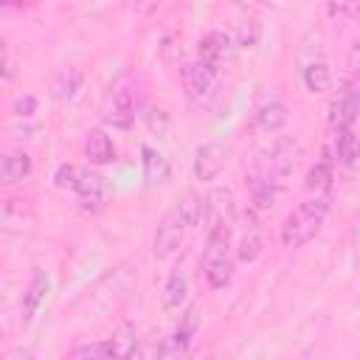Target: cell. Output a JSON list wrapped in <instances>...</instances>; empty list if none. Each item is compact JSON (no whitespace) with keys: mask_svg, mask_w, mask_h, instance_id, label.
Returning a JSON list of instances; mask_svg holds the SVG:
<instances>
[{"mask_svg":"<svg viewBox=\"0 0 360 360\" xmlns=\"http://www.w3.org/2000/svg\"><path fill=\"white\" fill-rule=\"evenodd\" d=\"M332 180H335L332 166H329L326 160H318L315 166H309V172H307V177H304V188L312 191V194H323V191L332 188Z\"/></svg>","mask_w":360,"mask_h":360,"instance_id":"cb8c5ba5","label":"cell"},{"mask_svg":"<svg viewBox=\"0 0 360 360\" xmlns=\"http://www.w3.org/2000/svg\"><path fill=\"white\" fill-rule=\"evenodd\" d=\"M160 0H129V8H135L138 14H149L152 8H158Z\"/></svg>","mask_w":360,"mask_h":360,"instance_id":"4dcf8cb0","label":"cell"},{"mask_svg":"<svg viewBox=\"0 0 360 360\" xmlns=\"http://www.w3.org/2000/svg\"><path fill=\"white\" fill-rule=\"evenodd\" d=\"M112 343V354L115 357H135L138 354V335H135V326L132 323H121L115 329V335L110 338Z\"/></svg>","mask_w":360,"mask_h":360,"instance_id":"d4e9b609","label":"cell"},{"mask_svg":"<svg viewBox=\"0 0 360 360\" xmlns=\"http://www.w3.org/2000/svg\"><path fill=\"white\" fill-rule=\"evenodd\" d=\"M104 121L118 127V129H129L135 121V93L129 87H121L112 93V98L104 107Z\"/></svg>","mask_w":360,"mask_h":360,"instance_id":"9c48e42d","label":"cell"},{"mask_svg":"<svg viewBox=\"0 0 360 360\" xmlns=\"http://www.w3.org/2000/svg\"><path fill=\"white\" fill-rule=\"evenodd\" d=\"M146 124H149V129H152V132H158L160 138H166L169 118H166V112H163V110H149V112H146Z\"/></svg>","mask_w":360,"mask_h":360,"instance_id":"4316f807","label":"cell"},{"mask_svg":"<svg viewBox=\"0 0 360 360\" xmlns=\"http://www.w3.org/2000/svg\"><path fill=\"white\" fill-rule=\"evenodd\" d=\"M28 174H31V158L22 149H14V152H6L3 155V160H0V183L3 186L20 183Z\"/></svg>","mask_w":360,"mask_h":360,"instance_id":"e0dca14e","label":"cell"},{"mask_svg":"<svg viewBox=\"0 0 360 360\" xmlns=\"http://www.w3.org/2000/svg\"><path fill=\"white\" fill-rule=\"evenodd\" d=\"M231 211H233V197H231L228 188H214L205 197V219H208V225L231 222Z\"/></svg>","mask_w":360,"mask_h":360,"instance_id":"ffe728a7","label":"cell"},{"mask_svg":"<svg viewBox=\"0 0 360 360\" xmlns=\"http://www.w3.org/2000/svg\"><path fill=\"white\" fill-rule=\"evenodd\" d=\"M194 329H197V312L188 309L180 323L160 340L158 346V357H166V360H177V357H186L191 352V338H194Z\"/></svg>","mask_w":360,"mask_h":360,"instance_id":"5b68a950","label":"cell"},{"mask_svg":"<svg viewBox=\"0 0 360 360\" xmlns=\"http://www.w3.org/2000/svg\"><path fill=\"white\" fill-rule=\"evenodd\" d=\"M228 163V149L217 141H208L202 146H197L194 152V177L197 180H214Z\"/></svg>","mask_w":360,"mask_h":360,"instance_id":"ba28073f","label":"cell"},{"mask_svg":"<svg viewBox=\"0 0 360 360\" xmlns=\"http://www.w3.org/2000/svg\"><path fill=\"white\" fill-rule=\"evenodd\" d=\"M326 3H329V14L332 17H346L357 6V0H326Z\"/></svg>","mask_w":360,"mask_h":360,"instance_id":"f1b7e54d","label":"cell"},{"mask_svg":"<svg viewBox=\"0 0 360 360\" xmlns=\"http://www.w3.org/2000/svg\"><path fill=\"white\" fill-rule=\"evenodd\" d=\"M326 214H329V200L323 194H315V197L304 200L281 225L284 248H304L309 239H315V233L321 231Z\"/></svg>","mask_w":360,"mask_h":360,"instance_id":"7a4b0ae2","label":"cell"},{"mask_svg":"<svg viewBox=\"0 0 360 360\" xmlns=\"http://www.w3.org/2000/svg\"><path fill=\"white\" fill-rule=\"evenodd\" d=\"M233 6H239V8H256V6H262V0H231Z\"/></svg>","mask_w":360,"mask_h":360,"instance_id":"d6a6232c","label":"cell"},{"mask_svg":"<svg viewBox=\"0 0 360 360\" xmlns=\"http://www.w3.org/2000/svg\"><path fill=\"white\" fill-rule=\"evenodd\" d=\"M233 39H231V34H225V31H211V34H205L202 39H200V59H205L208 65H214L217 70L233 56Z\"/></svg>","mask_w":360,"mask_h":360,"instance_id":"8fae6325","label":"cell"},{"mask_svg":"<svg viewBox=\"0 0 360 360\" xmlns=\"http://www.w3.org/2000/svg\"><path fill=\"white\" fill-rule=\"evenodd\" d=\"M79 87H82V70H76V68H62L51 84V90L59 101H70L79 93Z\"/></svg>","mask_w":360,"mask_h":360,"instance_id":"7402d4cb","label":"cell"},{"mask_svg":"<svg viewBox=\"0 0 360 360\" xmlns=\"http://www.w3.org/2000/svg\"><path fill=\"white\" fill-rule=\"evenodd\" d=\"M332 152H335V160H338L340 166L352 169V166L360 160V141L354 138L352 129H338V132H335Z\"/></svg>","mask_w":360,"mask_h":360,"instance_id":"44dd1931","label":"cell"},{"mask_svg":"<svg viewBox=\"0 0 360 360\" xmlns=\"http://www.w3.org/2000/svg\"><path fill=\"white\" fill-rule=\"evenodd\" d=\"M264 250V228L256 217V208L248 214V222H245V231H242V239H239V248H236V259L239 262H256Z\"/></svg>","mask_w":360,"mask_h":360,"instance_id":"30bf717a","label":"cell"},{"mask_svg":"<svg viewBox=\"0 0 360 360\" xmlns=\"http://www.w3.org/2000/svg\"><path fill=\"white\" fill-rule=\"evenodd\" d=\"M70 357H76V360H107V357H115V354H112V343L110 340H96V343L76 346L70 352Z\"/></svg>","mask_w":360,"mask_h":360,"instance_id":"484cf974","label":"cell"},{"mask_svg":"<svg viewBox=\"0 0 360 360\" xmlns=\"http://www.w3.org/2000/svg\"><path fill=\"white\" fill-rule=\"evenodd\" d=\"M298 73H301V82H304L307 93H312V96H321V93H329V90H332V73H329V65H326V59L309 62V65H304Z\"/></svg>","mask_w":360,"mask_h":360,"instance_id":"ac0fdd59","label":"cell"},{"mask_svg":"<svg viewBox=\"0 0 360 360\" xmlns=\"http://www.w3.org/2000/svg\"><path fill=\"white\" fill-rule=\"evenodd\" d=\"M318 59H326V56H323V42H321V37H318L315 31H307V34L301 37L298 48H295V65H298V70H301L304 65L318 62Z\"/></svg>","mask_w":360,"mask_h":360,"instance_id":"603a6c76","label":"cell"},{"mask_svg":"<svg viewBox=\"0 0 360 360\" xmlns=\"http://www.w3.org/2000/svg\"><path fill=\"white\" fill-rule=\"evenodd\" d=\"M186 298H188V276H186L183 267H174V270L169 273L166 284H163L160 304H163V309L174 312V309H180V307L186 304Z\"/></svg>","mask_w":360,"mask_h":360,"instance_id":"5bb4252c","label":"cell"},{"mask_svg":"<svg viewBox=\"0 0 360 360\" xmlns=\"http://www.w3.org/2000/svg\"><path fill=\"white\" fill-rule=\"evenodd\" d=\"M84 155L90 163L101 166V163H110L115 158V146L110 141V135L101 129V127H93L87 135H84Z\"/></svg>","mask_w":360,"mask_h":360,"instance_id":"9a60e30c","label":"cell"},{"mask_svg":"<svg viewBox=\"0 0 360 360\" xmlns=\"http://www.w3.org/2000/svg\"><path fill=\"white\" fill-rule=\"evenodd\" d=\"M183 82H186L188 96L202 101V98H208L217 90V68L197 56L194 62L183 65Z\"/></svg>","mask_w":360,"mask_h":360,"instance_id":"52a82bcc","label":"cell"},{"mask_svg":"<svg viewBox=\"0 0 360 360\" xmlns=\"http://www.w3.org/2000/svg\"><path fill=\"white\" fill-rule=\"evenodd\" d=\"M34 110H37V98L34 96H20L14 101V115H20V118H28Z\"/></svg>","mask_w":360,"mask_h":360,"instance_id":"83f0119b","label":"cell"},{"mask_svg":"<svg viewBox=\"0 0 360 360\" xmlns=\"http://www.w3.org/2000/svg\"><path fill=\"white\" fill-rule=\"evenodd\" d=\"M191 228H194L191 219H188V217L183 214V208L174 202V205L160 217V222H158V228H155L152 253H155L158 259H169V256H174V253L180 250L186 233H188Z\"/></svg>","mask_w":360,"mask_h":360,"instance_id":"3957f363","label":"cell"},{"mask_svg":"<svg viewBox=\"0 0 360 360\" xmlns=\"http://www.w3.org/2000/svg\"><path fill=\"white\" fill-rule=\"evenodd\" d=\"M141 163H143V177L149 186H160L169 180L172 174V166L166 160L163 152H158L155 146H141Z\"/></svg>","mask_w":360,"mask_h":360,"instance_id":"2e32d148","label":"cell"},{"mask_svg":"<svg viewBox=\"0 0 360 360\" xmlns=\"http://www.w3.org/2000/svg\"><path fill=\"white\" fill-rule=\"evenodd\" d=\"M53 183L59 188H70L79 194V200L90 208V205H98L101 197H104V180L101 174H96L93 169H84V166H73V163H62L53 174Z\"/></svg>","mask_w":360,"mask_h":360,"instance_id":"277c9868","label":"cell"},{"mask_svg":"<svg viewBox=\"0 0 360 360\" xmlns=\"http://www.w3.org/2000/svg\"><path fill=\"white\" fill-rule=\"evenodd\" d=\"M357 118H360V90L354 84H343L329 104V127L332 132L352 129Z\"/></svg>","mask_w":360,"mask_h":360,"instance_id":"8992f818","label":"cell"},{"mask_svg":"<svg viewBox=\"0 0 360 360\" xmlns=\"http://www.w3.org/2000/svg\"><path fill=\"white\" fill-rule=\"evenodd\" d=\"M3 360H34V352H28V349H11V352L3 354Z\"/></svg>","mask_w":360,"mask_h":360,"instance_id":"1f68e13d","label":"cell"},{"mask_svg":"<svg viewBox=\"0 0 360 360\" xmlns=\"http://www.w3.org/2000/svg\"><path fill=\"white\" fill-rule=\"evenodd\" d=\"M200 270L211 290H222L231 284L233 262H231V222L208 225L205 248L200 256Z\"/></svg>","mask_w":360,"mask_h":360,"instance_id":"6da1fadb","label":"cell"},{"mask_svg":"<svg viewBox=\"0 0 360 360\" xmlns=\"http://www.w3.org/2000/svg\"><path fill=\"white\" fill-rule=\"evenodd\" d=\"M354 239L360 242V222H357V228H354Z\"/></svg>","mask_w":360,"mask_h":360,"instance_id":"836d02e7","label":"cell"},{"mask_svg":"<svg viewBox=\"0 0 360 360\" xmlns=\"http://www.w3.org/2000/svg\"><path fill=\"white\" fill-rule=\"evenodd\" d=\"M278 186L264 169L253 166V172L248 174V188H250V200H253V208L256 211H264V208H273L276 202V194H278Z\"/></svg>","mask_w":360,"mask_h":360,"instance_id":"7c38bea8","label":"cell"},{"mask_svg":"<svg viewBox=\"0 0 360 360\" xmlns=\"http://www.w3.org/2000/svg\"><path fill=\"white\" fill-rule=\"evenodd\" d=\"M284 124H287V107H284V101L267 98V101L259 104V110H256V127L262 132H276Z\"/></svg>","mask_w":360,"mask_h":360,"instance_id":"d6986e66","label":"cell"},{"mask_svg":"<svg viewBox=\"0 0 360 360\" xmlns=\"http://www.w3.org/2000/svg\"><path fill=\"white\" fill-rule=\"evenodd\" d=\"M48 290H51L48 273H45L42 267H34L31 281H28V287H25V292H22V318H25V321H31V318L39 312V307L45 304Z\"/></svg>","mask_w":360,"mask_h":360,"instance_id":"4fadbf2b","label":"cell"},{"mask_svg":"<svg viewBox=\"0 0 360 360\" xmlns=\"http://www.w3.org/2000/svg\"><path fill=\"white\" fill-rule=\"evenodd\" d=\"M349 70H352V76L360 82V39L352 42V48H349Z\"/></svg>","mask_w":360,"mask_h":360,"instance_id":"f546056e","label":"cell"}]
</instances>
